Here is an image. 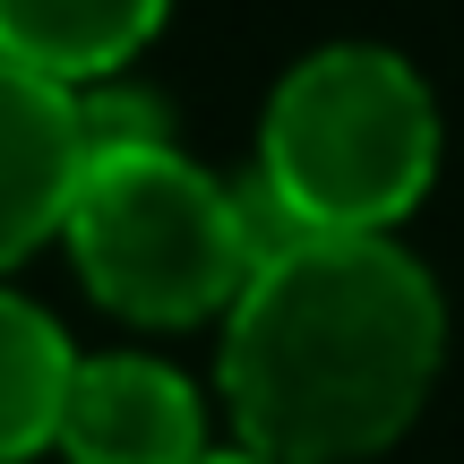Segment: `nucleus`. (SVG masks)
Masks as SVG:
<instances>
[{"mask_svg": "<svg viewBox=\"0 0 464 464\" xmlns=\"http://www.w3.org/2000/svg\"><path fill=\"white\" fill-rule=\"evenodd\" d=\"M172 0H0V61L52 86H103L155 44Z\"/></svg>", "mask_w": 464, "mask_h": 464, "instance_id": "obj_6", "label": "nucleus"}, {"mask_svg": "<svg viewBox=\"0 0 464 464\" xmlns=\"http://www.w3.org/2000/svg\"><path fill=\"white\" fill-rule=\"evenodd\" d=\"M61 241L86 293L138 327H189L241 301L249 266L284 241L258 198H232L172 138L86 147L78 189L61 207Z\"/></svg>", "mask_w": 464, "mask_h": 464, "instance_id": "obj_2", "label": "nucleus"}, {"mask_svg": "<svg viewBox=\"0 0 464 464\" xmlns=\"http://www.w3.org/2000/svg\"><path fill=\"white\" fill-rule=\"evenodd\" d=\"M198 464H266V456H249V448H232V456H216V448H207Z\"/></svg>", "mask_w": 464, "mask_h": 464, "instance_id": "obj_8", "label": "nucleus"}, {"mask_svg": "<svg viewBox=\"0 0 464 464\" xmlns=\"http://www.w3.org/2000/svg\"><path fill=\"white\" fill-rule=\"evenodd\" d=\"M448 310L387 232H284L224 327V404L266 464H353L421 413Z\"/></svg>", "mask_w": 464, "mask_h": 464, "instance_id": "obj_1", "label": "nucleus"}, {"mask_svg": "<svg viewBox=\"0 0 464 464\" xmlns=\"http://www.w3.org/2000/svg\"><path fill=\"white\" fill-rule=\"evenodd\" d=\"M439 172V103L396 52H310L266 103L258 207L276 232H387Z\"/></svg>", "mask_w": 464, "mask_h": 464, "instance_id": "obj_3", "label": "nucleus"}, {"mask_svg": "<svg viewBox=\"0 0 464 464\" xmlns=\"http://www.w3.org/2000/svg\"><path fill=\"white\" fill-rule=\"evenodd\" d=\"M52 448L69 464H198L207 456L198 387L147 353H95L69 370Z\"/></svg>", "mask_w": 464, "mask_h": 464, "instance_id": "obj_4", "label": "nucleus"}, {"mask_svg": "<svg viewBox=\"0 0 464 464\" xmlns=\"http://www.w3.org/2000/svg\"><path fill=\"white\" fill-rule=\"evenodd\" d=\"M69 370H78V353L52 327V310H34L26 293L0 284V464H26L52 448Z\"/></svg>", "mask_w": 464, "mask_h": 464, "instance_id": "obj_7", "label": "nucleus"}, {"mask_svg": "<svg viewBox=\"0 0 464 464\" xmlns=\"http://www.w3.org/2000/svg\"><path fill=\"white\" fill-rule=\"evenodd\" d=\"M78 164H86L78 86H52V78H34V69L0 61V276H9L34 241L61 232Z\"/></svg>", "mask_w": 464, "mask_h": 464, "instance_id": "obj_5", "label": "nucleus"}]
</instances>
